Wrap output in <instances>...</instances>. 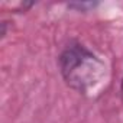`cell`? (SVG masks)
<instances>
[{"instance_id":"6da1fadb","label":"cell","mask_w":123,"mask_h":123,"mask_svg":"<svg viewBox=\"0 0 123 123\" xmlns=\"http://www.w3.org/2000/svg\"><path fill=\"white\" fill-rule=\"evenodd\" d=\"M58 65L67 86L80 93L88 91L104 73V62L80 42H71L62 49Z\"/></svg>"},{"instance_id":"7a4b0ae2","label":"cell","mask_w":123,"mask_h":123,"mask_svg":"<svg viewBox=\"0 0 123 123\" xmlns=\"http://www.w3.org/2000/svg\"><path fill=\"white\" fill-rule=\"evenodd\" d=\"M98 3L97 2H75V3H68V9H73L75 12H88L94 9Z\"/></svg>"},{"instance_id":"3957f363","label":"cell","mask_w":123,"mask_h":123,"mask_svg":"<svg viewBox=\"0 0 123 123\" xmlns=\"http://www.w3.org/2000/svg\"><path fill=\"white\" fill-rule=\"evenodd\" d=\"M120 94H122V98H123V78H122V83H120Z\"/></svg>"}]
</instances>
